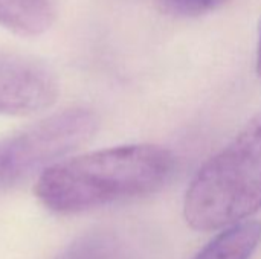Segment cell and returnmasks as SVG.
Masks as SVG:
<instances>
[{"mask_svg":"<svg viewBox=\"0 0 261 259\" xmlns=\"http://www.w3.org/2000/svg\"><path fill=\"white\" fill-rule=\"evenodd\" d=\"M174 156L138 143L64 157L40 174L35 195L55 214H78L150 195L170 180Z\"/></svg>","mask_w":261,"mask_h":259,"instance_id":"obj_1","label":"cell"},{"mask_svg":"<svg viewBox=\"0 0 261 259\" xmlns=\"http://www.w3.org/2000/svg\"><path fill=\"white\" fill-rule=\"evenodd\" d=\"M261 209V111L193 179L184 203L187 223L202 232L229 227Z\"/></svg>","mask_w":261,"mask_h":259,"instance_id":"obj_2","label":"cell"},{"mask_svg":"<svg viewBox=\"0 0 261 259\" xmlns=\"http://www.w3.org/2000/svg\"><path fill=\"white\" fill-rule=\"evenodd\" d=\"M98 130L96 114L84 107L67 108L0 139V192L44 172L86 145Z\"/></svg>","mask_w":261,"mask_h":259,"instance_id":"obj_3","label":"cell"},{"mask_svg":"<svg viewBox=\"0 0 261 259\" xmlns=\"http://www.w3.org/2000/svg\"><path fill=\"white\" fill-rule=\"evenodd\" d=\"M57 96V81L46 67L0 50V114H34L52 107Z\"/></svg>","mask_w":261,"mask_h":259,"instance_id":"obj_4","label":"cell"},{"mask_svg":"<svg viewBox=\"0 0 261 259\" xmlns=\"http://www.w3.org/2000/svg\"><path fill=\"white\" fill-rule=\"evenodd\" d=\"M55 20L52 0H0V26L28 37L41 35Z\"/></svg>","mask_w":261,"mask_h":259,"instance_id":"obj_5","label":"cell"},{"mask_svg":"<svg viewBox=\"0 0 261 259\" xmlns=\"http://www.w3.org/2000/svg\"><path fill=\"white\" fill-rule=\"evenodd\" d=\"M260 244V221H242L225 229L194 259H251Z\"/></svg>","mask_w":261,"mask_h":259,"instance_id":"obj_6","label":"cell"},{"mask_svg":"<svg viewBox=\"0 0 261 259\" xmlns=\"http://www.w3.org/2000/svg\"><path fill=\"white\" fill-rule=\"evenodd\" d=\"M257 70L261 76V32H260V43H258V52H257Z\"/></svg>","mask_w":261,"mask_h":259,"instance_id":"obj_7","label":"cell"}]
</instances>
